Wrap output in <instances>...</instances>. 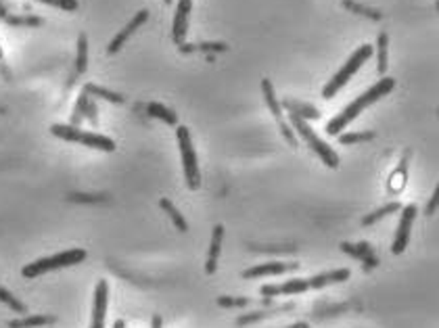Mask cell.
Segmentation results:
<instances>
[{"instance_id": "cell-10", "label": "cell", "mask_w": 439, "mask_h": 328, "mask_svg": "<svg viewBox=\"0 0 439 328\" xmlns=\"http://www.w3.org/2000/svg\"><path fill=\"white\" fill-rule=\"evenodd\" d=\"M305 291H309L307 278H291L287 283H281V285H264L260 289L262 297H268V299L279 297V295H301Z\"/></svg>"}, {"instance_id": "cell-43", "label": "cell", "mask_w": 439, "mask_h": 328, "mask_svg": "<svg viewBox=\"0 0 439 328\" xmlns=\"http://www.w3.org/2000/svg\"><path fill=\"white\" fill-rule=\"evenodd\" d=\"M163 2H165V4H172V0H163Z\"/></svg>"}, {"instance_id": "cell-5", "label": "cell", "mask_w": 439, "mask_h": 328, "mask_svg": "<svg viewBox=\"0 0 439 328\" xmlns=\"http://www.w3.org/2000/svg\"><path fill=\"white\" fill-rule=\"evenodd\" d=\"M176 138H178V149H180V157H182L184 180H186V184H188L190 190H197L201 186V171H199L197 151L193 147L190 130L186 126H178L176 128Z\"/></svg>"}, {"instance_id": "cell-21", "label": "cell", "mask_w": 439, "mask_h": 328, "mask_svg": "<svg viewBox=\"0 0 439 328\" xmlns=\"http://www.w3.org/2000/svg\"><path fill=\"white\" fill-rule=\"evenodd\" d=\"M84 92H86L88 97H97V99H103V101H109V103H116V105H122V103L126 101L122 94L111 92V90H107V88H103V86H97V84H86V86H84Z\"/></svg>"}, {"instance_id": "cell-32", "label": "cell", "mask_w": 439, "mask_h": 328, "mask_svg": "<svg viewBox=\"0 0 439 328\" xmlns=\"http://www.w3.org/2000/svg\"><path fill=\"white\" fill-rule=\"evenodd\" d=\"M249 304H251V299H247V297H226V295L218 297L220 308H247Z\"/></svg>"}, {"instance_id": "cell-12", "label": "cell", "mask_w": 439, "mask_h": 328, "mask_svg": "<svg viewBox=\"0 0 439 328\" xmlns=\"http://www.w3.org/2000/svg\"><path fill=\"white\" fill-rule=\"evenodd\" d=\"M299 268V264H283V262H268V264H260L253 266L249 270L243 272V278H264V276H281L287 272H295Z\"/></svg>"}, {"instance_id": "cell-23", "label": "cell", "mask_w": 439, "mask_h": 328, "mask_svg": "<svg viewBox=\"0 0 439 328\" xmlns=\"http://www.w3.org/2000/svg\"><path fill=\"white\" fill-rule=\"evenodd\" d=\"M53 322H55V316H25L19 320H11L8 328H38L53 325Z\"/></svg>"}, {"instance_id": "cell-42", "label": "cell", "mask_w": 439, "mask_h": 328, "mask_svg": "<svg viewBox=\"0 0 439 328\" xmlns=\"http://www.w3.org/2000/svg\"><path fill=\"white\" fill-rule=\"evenodd\" d=\"M113 328H126V322H124V320H116V322H113Z\"/></svg>"}, {"instance_id": "cell-36", "label": "cell", "mask_w": 439, "mask_h": 328, "mask_svg": "<svg viewBox=\"0 0 439 328\" xmlns=\"http://www.w3.org/2000/svg\"><path fill=\"white\" fill-rule=\"evenodd\" d=\"M69 201H76V203H99V201H105V197H101V194H71Z\"/></svg>"}, {"instance_id": "cell-28", "label": "cell", "mask_w": 439, "mask_h": 328, "mask_svg": "<svg viewBox=\"0 0 439 328\" xmlns=\"http://www.w3.org/2000/svg\"><path fill=\"white\" fill-rule=\"evenodd\" d=\"M0 304H4L6 308H11L15 314H25V312H27V308H25L11 291H6L2 285H0Z\"/></svg>"}, {"instance_id": "cell-4", "label": "cell", "mask_w": 439, "mask_h": 328, "mask_svg": "<svg viewBox=\"0 0 439 328\" xmlns=\"http://www.w3.org/2000/svg\"><path fill=\"white\" fill-rule=\"evenodd\" d=\"M372 52H375V48L370 46V44H362L360 48H356V52L347 59V63L333 76V80L322 88V97L324 99H333L354 76H356V71L372 57Z\"/></svg>"}, {"instance_id": "cell-9", "label": "cell", "mask_w": 439, "mask_h": 328, "mask_svg": "<svg viewBox=\"0 0 439 328\" xmlns=\"http://www.w3.org/2000/svg\"><path fill=\"white\" fill-rule=\"evenodd\" d=\"M146 21H148V10H146V8H143V10H139V13H137V15H134V17H132L128 23H126V27H124V29H122V31H120V34H118V36H116L111 42H109V46H107V52H109V55H116V52H120V50H122V46L128 42V38H130V36H132L137 29H141Z\"/></svg>"}, {"instance_id": "cell-31", "label": "cell", "mask_w": 439, "mask_h": 328, "mask_svg": "<svg viewBox=\"0 0 439 328\" xmlns=\"http://www.w3.org/2000/svg\"><path fill=\"white\" fill-rule=\"evenodd\" d=\"M410 157V153H406V159ZM406 159H404V164L400 169H396V173L391 176V182H389V188L393 190V192H398V190H402V186H404V180H406Z\"/></svg>"}, {"instance_id": "cell-44", "label": "cell", "mask_w": 439, "mask_h": 328, "mask_svg": "<svg viewBox=\"0 0 439 328\" xmlns=\"http://www.w3.org/2000/svg\"><path fill=\"white\" fill-rule=\"evenodd\" d=\"M0 57H2V50H0Z\"/></svg>"}, {"instance_id": "cell-41", "label": "cell", "mask_w": 439, "mask_h": 328, "mask_svg": "<svg viewBox=\"0 0 439 328\" xmlns=\"http://www.w3.org/2000/svg\"><path fill=\"white\" fill-rule=\"evenodd\" d=\"M287 328H309V325L307 322H297V325H291V327Z\"/></svg>"}, {"instance_id": "cell-16", "label": "cell", "mask_w": 439, "mask_h": 328, "mask_svg": "<svg viewBox=\"0 0 439 328\" xmlns=\"http://www.w3.org/2000/svg\"><path fill=\"white\" fill-rule=\"evenodd\" d=\"M341 251H343V253H349V255H354V257H358V259H362V262H364V270H370V268L377 266V257L372 255V249H370L368 243H358V245L343 243V245H341Z\"/></svg>"}, {"instance_id": "cell-13", "label": "cell", "mask_w": 439, "mask_h": 328, "mask_svg": "<svg viewBox=\"0 0 439 328\" xmlns=\"http://www.w3.org/2000/svg\"><path fill=\"white\" fill-rule=\"evenodd\" d=\"M222 241H224V226L218 224V226H214V232H211V243H209V253H207V266H205V272L207 274H216V270H218V259H220V253H222Z\"/></svg>"}, {"instance_id": "cell-1", "label": "cell", "mask_w": 439, "mask_h": 328, "mask_svg": "<svg viewBox=\"0 0 439 328\" xmlns=\"http://www.w3.org/2000/svg\"><path fill=\"white\" fill-rule=\"evenodd\" d=\"M396 88V80L393 78H387V76H383V80L381 82H377L372 88H368L364 94H360L354 103H349L339 115H335L328 124H326V132L330 134V136H337V134H341L364 109H368L370 105H375L377 101H381L383 97H387L391 90Z\"/></svg>"}, {"instance_id": "cell-26", "label": "cell", "mask_w": 439, "mask_h": 328, "mask_svg": "<svg viewBox=\"0 0 439 328\" xmlns=\"http://www.w3.org/2000/svg\"><path fill=\"white\" fill-rule=\"evenodd\" d=\"M4 23L11 25V27H38L44 21L40 17H34V15H8L4 19Z\"/></svg>"}, {"instance_id": "cell-15", "label": "cell", "mask_w": 439, "mask_h": 328, "mask_svg": "<svg viewBox=\"0 0 439 328\" xmlns=\"http://www.w3.org/2000/svg\"><path fill=\"white\" fill-rule=\"evenodd\" d=\"M347 278H349V270L339 268V270H333V272H322L318 276H312V278H307V283H309V289H324L328 285L345 283Z\"/></svg>"}, {"instance_id": "cell-40", "label": "cell", "mask_w": 439, "mask_h": 328, "mask_svg": "<svg viewBox=\"0 0 439 328\" xmlns=\"http://www.w3.org/2000/svg\"><path fill=\"white\" fill-rule=\"evenodd\" d=\"M153 328H161V318L159 316H153Z\"/></svg>"}, {"instance_id": "cell-8", "label": "cell", "mask_w": 439, "mask_h": 328, "mask_svg": "<svg viewBox=\"0 0 439 328\" xmlns=\"http://www.w3.org/2000/svg\"><path fill=\"white\" fill-rule=\"evenodd\" d=\"M107 306H109V283L107 280H99L97 283V289H95V304H92L90 328H105Z\"/></svg>"}, {"instance_id": "cell-7", "label": "cell", "mask_w": 439, "mask_h": 328, "mask_svg": "<svg viewBox=\"0 0 439 328\" xmlns=\"http://www.w3.org/2000/svg\"><path fill=\"white\" fill-rule=\"evenodd\" d=\"M402 215H400V224H398V232H396V241H393V247H391V253L393 255H402L410 243V232H412V224L417 220V205H406L400 209Z\"/></svg>"}, {"instance_id": "cell-3", "label": "cell", "mask_w": 439, "mask_h": 328, "mask_svg": "<svg viewBox=\"0 0 439 328\" xmlns=\"http://www.w3.org/2000/svg\"><path fill=\"white\" fill-rule=\"evenodd\" d=\"M86 259V251L84 249H67V251H61L57 255H50V257H42V259H36L32 264H27L21 274L25 278H38L42 274H48V272H55V270H63V268H69V266H78Z\"/></svg>"}, {"instance_id": "cell-2", "label": "cell", "mask_w": 439, "mask_h": 328, "mask_svg": "<svg viewBox=\"0 0 439 328\" xmlns=\"http://www.w3.org/2000/svg\"><path fill=\"white\" fill-rule=\"evenodd\" d=\"M50 134L67 141V143H78L84 145L88 149H97V151H105V153H113L116 151V141H111L109 136L97 134V132H86L82 128H74L69 124H55L50 126Z\"/></svg>"}, {"instance_id": "cell-39", "label": "cell", "mask_w": 439, "mask_h": 328, "mask_svg": "<svg viewBox=\"0 0 439 328\" xmlns=\"http://www.w3.org/2000/svg\"><path fill=\"white\" fill-rule=\"evenodd\" d=\"M8 15H11V13L6 10V6H4V4L0 2V21H4V19H6Z\"/></svg>"}, {"instance_id": "cell-35", "label": "cell", "mask_w": 439, "mask_h": 328, "mask_svg": "<svg viewBox=\"0 0 439 328\" xmlns=\"http://www.w3.org/2000/svg\"><path fill=\"white\" fill-rule=\"evenodd\" d=\"M84 120H88L92 126H99V109L92 101H88L86 105V111H84Z\"/></svg>"}, {"instance_id": "cell-18", "label": "cell", "mask_w": 439, "mask_h": 328, "mask_svg": "<svg viewBox=\"0 0 439 328\" xmlns=\"http://www.w3.org/2000/svg\"><path fill=\"white\" fill-rule=\"evenodd\" d=\"M262 92H264L266 105H268V109L272 111L274 120H277V122H281V120H283V107H281V103H279V99H277V92H274L272 82H270V80H266V78L262 80Z\"/></svg>"}, {"instance_id": "cell-17", "label": "cell", "mask_w": 439, "mask_h": 328, "mask_svg": "<svg viewBox=\"0 0 439 328\" xmlns=\"http://www.w3.org/2000/svg\"><path fill=\"white\" fill-rule=\"evenodd\" d=\"M281 107H285L289 113L301 117V120H305V122L307 120H320V111L316 107H312L307 103H301V101H295V99H285Z\"/></svg>"}, {"instance_id": "cell-22", "label": "cell", "mask_w": 439, "mask_h": 328, "mask_svg": "<svg viewBox=\"0 0 439 328\" xmlns=\"http://www.w3.org/2000/svg\"><path fill=\"white\" fill-rule=\"evenodd\" d=\"M159 207L169 215V220L174 222V226L180 230V232H188V224H186V220H184V215L176 209V205L169 201V199H159Z\"/></svg>"}, {"instance_id": "cell-24", "label": "cell", "mask_w": 439, "mask_h": 328, "mask_svg": "<svg viewBox=\"0 0 439 328\" xmlns=\"http://www.w3.org/2000/svg\"><path fill=\"white\" fill-rule=\"evenodd\" d=\"M88 69V38L82 31L78 36V57H76V71L78 73H86Z\"/></svg>"}, {"instance_id": "cell-19", "label": "cell", "mask_w": 439, "mask_h": 328, "mask_svg": "<svg viewBox=\"0 0 439 328\" xmlns=\"http://www.w3.org/2000/svg\"><path fill=\"white\" fill-rule=\"evenodd\" d=\"M387 52H389V36H387V31H381L379 34V38H377V71L383 76L385 71H387V63H389V57H387Z\"/></svg>"}, {"instance_id": "cell-14", "label": "cell", "mask_w": 439, "mask_h": 328, "mask_svg": "<svg viewBox=\"0 0 439 328\" xmlns=\"http://www.w3.org/2000/svg\"><path fill=\"white\" fill-rule=\"evenodd\" d=\"M293 308H295L293 304H283V306H277V308H270V310H258V312L239 316V318H237V327H247V325L260 322V320H264V318H272V316H277V314L291 312Z\"/></svg>"}, {"instance_id": "cell-33", "label": "cell", "mask_w": 439, "mask_h": 328, "mask_svg": "<svg viewBox=\"0 0 439 328\" xmlns=\"http://www.w3.org/2000/svg\"><path fill=\"white\" fill-rule=\"evenodd\" d=\"M195 48H199L201 52H226L228 44L226 42H203V44H199Z\"/></svg>"}, {"instance_id": "cell-11", "label": "cell", "mask_w": 439, "mask_h": 328, "mask_svg": "<svg viewBox=\"0 0 439 328\" xmlns=\"http://www.w3.org/2000/svg\"><path fill=\"white\" fill-rule=\"evenodd\" d=\"M190 10H193V0H178V4H176V15H174V29H172L174 42H176L178 46H180V44L184 42V38H186Z\"/></svg>"}, {"instance_id": "cell-38", "label": "cell", "mask_w": 439, "mask_h": 328, "mask_svg": "<svg viewBox=\"0 0 439 328\" xmlns=\"http://www.w3.org/2000/svg\"><path fill=\"white\" fill-rule=\"evenodd\" d=\"M438 199L439 190L435 188V190H433V197H431V201H429V205H427V215H433V213L438 211Z\"/></svg>"}, {"instance_id": "cell-6", "label": "cell", "mask_w": 439, "mask_h": 328, "mask_svg": "<svg viewBox=\"0 0 439 328\" xmlns=\"http://www.w3.org/2000/svg\"><path fill=\"white\" fill-rule=\"evenodd\" d=\"M289 126H291L295 134H299V136L307 143V147L322 159V164L326 165V167H330V169H337V167H339V155H337L322 138L316 136V132L307 126L305 120H301V117H297V115L289 113Z\"/></svg>"}, {"instance_id": "cell-27", "label": "cell", "mask_w": 439, "mask_h": 328, "mask_svg": "<svg viewBox=\"0 0 439 328\" xmlns=\"http://www.w3.org/2000/svg\"><path fill=\"white\" fill-rule=\"evenodd\" d=\"M88 101H90V97L82 90V94L78 97V103H76V107H74V113H71V122H69V126L80 128V124L84 122V111H86Z\"/></svg>"}, {"instance_id": "cell-20", "label": "cell", "mask_w": 439, "mask_h": 328, "mask_svg": "<svg viewBox=\"0 0 439 328\" xmlns=\"http://www.w3.org/2000/svg\"><path fill=\"white\" fill-rule=\"evenodd\" d=\"M146 113H148L151 117H155V120L165 122L167 126H176V124H178V115H176L172 109H167L165 105H161V103H151V105H146Z\"/></svg>"}, {"instance_id": "cell-30", "label": "cell", "mask_w": 439, "mask_h": 328, "mask_svg": "<svg viewBox=\"0 0 439 328\" xmlns=\"http://www.w3.org/2000/svg\"><path fill=\"white\" fill-rule=\"evenodd\" d=\"M343 6H345V8H349V10H354V13H358V15L370 17V19H375V21H379V19L383 17V13H381V10H377V8H368V6H364V4L354 2V0H343Z\"/></svg>"}, {"instance_id": "cell-25", "label": "cell", "mask_w": 439, "mask_h": 328, "mask_svg": "<svg viewBox=\"0 0 439 328\" xmlns=\"http://www.w3.org/2000/svg\"><path fill=\"white\" fill-rule=\"evenodd\" d=\"M400 209H402L400 203H387V205L375 209L372 213H368V215L362 220V224H364V226H372V224H377L379 220H383V218H387V215H391V213H396V211H400Z\"/></svg>"}, {"instance_id": "cell-29", "label": "cell", "mask_w": 439, "mask_h": 328, "mask_svg": "<svg viewBox=\"0 0 439 328\" xmlns=\"http://www.w3.org/2000/svg\"><path fill=\"white\" fill-rule=\"evenodd\" d=\"M341 145H356V143H366L375 138V132H341L337 134Z\"/></svg>"}, {"instance_id": "cell-37", "label": "cell", "mask_w": 439, "mask_h": 328, "mask_svg": "<svg viewBox=\"0 0 439 328\" xmlns=\"http://www.w3.org/2000/svg\"><path fill=\"white\" fill-rule=\"evenodd\" d=\"M279 128H281V134L287 138V143H289L291 147H295V145H297V138H295V132H293L291 126H289L287 122H283V120H281V122H279Z\"/></svg>"}, {"instance_id": "cell-34", "label": "cell", "mask_w": 439, "mask_h": 328, "mask_svg": "<svg viewBox=\"0 0 439 328\" xmlns=\"http://www.w3.org/2000/svg\"><path fill=\"white\" fill-rule=\"evenodd\" d=\"M36 2H44V4H50V6H57V8H63V10H76L78 8V0H36Z\"/></svg>"}]
</instances>
